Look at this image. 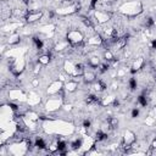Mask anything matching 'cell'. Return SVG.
Here are the masks:
<instances>
[{"label": "cell", "instance_id": "cell-15", "mask_svg": "<svg viewBox=\"0 0 156 156\" xmlns=\"http://www.w3.org/2000/svg\"><path fill=\"white\" fill-rule=\"evenodd\" d=\"M82 79H83V83H84V84H93V83L96 80V73L93 72V71H90V69H87V68H85V72L83 73Z\"/></svg>", "mask_w": 156, "mask_h": 156}, {"label": "cell", "instance_id": "cell-14", "mask_svg": "<svg viewBox=\"0 0 156 156\" xmlns=\"http://www.w3.org/2000/svg\"><path fill=\"white\" fill-rule=\"evenodd\" d=\"M63 88H65V90H66L67 93H74V91H77L78 88H79V82H77V80L73 79V78H69L68 80L65 82Z\"/></svg>", "mask_w": 156, "mask_h": 156}, {"label": "cell", "instance_id": "cell-30", "mask_svg": "<svg viewBox=\"0 0 156 156\" xmlns=\"http://www.w3.org/2000/svg\"><path fill=\"white\" fill-rule=\"evenodd\" d=\"M139 113H140L139 107H133L132 111H130V117L132 118H136V117H139Z\"/></svg>", "mask_w": 156, "mask_h": 156}, {"label": "cell", "instance_id": "cell-27", "mask_svg": "<svg viewBox=\"0 0 156 156\" xmlns=\"http://www.w3.org/2000/svg\"><path fill=\"white\" fill-rule=\"evenodd\" d=\"M102 57H104V60H106V61L110 62V61H112L115 58V55H113V52L110 49H105V51L102 54Z\"/></svg>", "mask_w": 156, "mask_h": 156}, {"label": "cell", "instance_id": "cell-11", "mask_svg": "<svg viewBox=\"0 0 156 156\" xmlns=\"http://www.w3.org/2000/svg\"><path fill=\"white\" fill-rule=\"evenodd\" d=\"M63 72L69 77L77 76V63L72 60H65L63 62Z\"/></svg>", "mask_w": 156, "mask_h": 156}, {"label": "cell", "instance_id": "cell-32", "mask_svg": "<svg viewBox=\"0 0 156 156\" xmlns=\"http://www.w3.org/2000/svg\"><path fill=\"white\" fill-rule=\"evenodd\" d=\"M39 84H40V79H39V77H34V78L32 79V82H30V85H32L33 88H38Z\"/></svg>", "mask_w": 156, "mask_h": 156}, {"label": "cell", "instance_id": "cell-7", "mask_svg": "<svg viewBox=\"0 0 156 156\" xmlns=\"http://www.w3.org/2000/svg\"><path fill=\"white\" fill-rule=\"evenodd\" d=\"M93 18L96 21L98 24H106L111 18H112V13L106 11V10H94L93 12Z\"/></svg>", "mask_w": 156, "mask_h": 156}, {"label": "cell", "instance_id": "cell-10", "mask_svg": "<svg viewBox=\"0 0 156 156\" xmlns=\"http://www.w3.org/2000/svg\"><path fill=\"white\" fill-rule=\"evenodd\" d=\"M7 95H9V99L11 100V101H23V100H27L26 98H28V96H26V94L21 90V89H18V88H12V89H10L9 90V93H7Z\"/></svg>", "mask_w": 156, "mask_h": 156}, {"label": "cell", "instance_id": "cell-1", "mask_svg": "<svg viewBox=\"0 0 156 156\" xmlns=\"http://www.w3.org/2000/svg\"><path fill=\"white\" fill-rule=\"evenodd\" d=\"M143 10H144V6L139 0H129L118 7V11L128 18L139 16L143 12Z\"/></svg>", "mask_w": 156, "mask_h": 156}, {"label": "cell", "instance_id": "cell-20", "mask_svg": "<svg viewBox=\"0 0 156 156\" xmlns=\"http://www.w3.org/2000/svg\"><path fill=\"white\" fill-rule=\"evenodd\" d=\"M27 102L29 106H37L41 102V98L37 94H29L28 98H27Z\"/></svg>", "mask_w": 156, "mask_h": 156}, {"label": "cell", "instance_id": "cell-24", "mask_svg": "<svg viewBox=\"0 0 156 156\" xmlns=\"http://www.w3.org/2000/svg\"><path fill=\"white\" fill-rule=\"evenodd\" d=\"M48 150H49L50 154H57L58 152V141H57V139L48 145Z\"/></svg>", "mask_w": 156, "mask_h": 156}, {"label": "cell", "instance_id": "cell-28", "mask_svg": "<svg viewBox=\"0 0 156 156\" xmlns=\"http://www.w3.org/2000/svg\"><path fill=\"white\" fill-rule=\"evenodd\" d=\"M108 122H110V126H111L112 129H117L118 126H119V121H118L117 117H110L108 118Z\"/></svg>", "mask_w": 156, "mask_h": 156}, {"label": "cell", "instance_id": "cell-2", "mask_svg": "<svg viewBox=\"0 0 156 156\" xmlns=\"http://www.w3.org/2000/svg\"><path fill=\"white\" fill-rule=\"evenodd\" d=\"M63 102H65V98L62 95H48L46 100L44 101V107L48 112L54 113L62 108Z\"/></svg>", "mask_w": 156, "mask_h": 156}, {"label": "cell", "instance_id": "cell-34", "mask_svg": "<svg viewBox=\"0 0 156 156\" xmlns=\"http://www.w3.org/2000/svg\"><path fill=\"white\" fill-rule=\"evenodd\" d=\"M150 46H151V49L156 50V39H152V40H151V44H150Z\"/></svg>", "mask_w": 156, "mask_h": 156}, {"label": "cell", "instance_id": "cell-16", "mask_svg": "<svg viewBox=\"0 0 156 156\" xmlns=\"http://www.w3.org/2000/svg\"><path fill=\"white\" fill-rule=\"evenodd\" d=\"M20 43H21V35H20V33L12 32V33L9 34L7 40H6V44H7L9 46H15V45H17V44H20Z\"/></svg>", "mask_w": 156, "mask_h": 156}, {"label": "cell", "instance_id": "cell-33", "mask_svg": "<svg viewBox=\"0 0 156 156\" xmlns=\"http://www.w3.org/2000/svg\"><path fill=\"white\" fill-rule=\"evenodd\" d=\"M154 121H155V117H151V116H149V117H146V119H145V123H146L147 126H152V124H154Z\"/></svg>", "mask_w": 156, "mask_h": 156}, {"label": "cell", "instance_id": "cell-35", "mask_svg": "<svg viewBox=\"0 0 156 156\" xmlns=\"http://www.w3.org/2000/svg\"><path fill=\"white\" fill-rule=\"evenodd\" d=\"M52 1H55V2H62L63 0H52Z\"/></svg>", "mask_w": 156, "mask_h": 156}, {"label": "cell", "instance_id": "cell-21", "mask_svg": "<svg viewBox=\"0 0 156 156\" xmlns=\"http://www.w3.org/2000/svg\"><path fill=\"white\" fill-rule=\"evenodd\" d=\"M51 62V55L50 54H41L38 56V63L41 66H48Z\"/></svg>", "mask_w": 156, "mask_h": 156}, {"label": "cell", "instance_id": "cell-6", "mask_svg": "<svg viewBox=\"0 0 156 156\" xmlns=\"http://www.w3.org/2000/svg\"><path fill=\"white\" fill-rule=\"evenodd\" d=\"M136 141V134L130 130V129H126L123 132V135H122V143H121V146L122 149H124V152L129 149H132V145Z\"/></svg>", "mask_w": 156, "mask_h": 156}, {"label": "cell", "instance_id": "cell-3", "mask_svg": "<svg viewBox=\"0 0 156 156\" xmlns=\"http://www.w3.org/2000/svg\"><path fill=\"white\" fill-rule=\"evenodd\" d=\"M10 58L11 60L9 61V71L15 77L21 76L23 73V71L26 69V66H27V62H26L24 57H20V56L13 57V56H11Z\"/></svg>", "mask_w": 156, "mask_h": 156}, {"label": "cell", "instance_id": "cell-19", "mask_svg": "<svg viewBox=\"0 0 156 156\" xmlns=\"http://www.w3.org/2000/svg\"><path fill=\"white\" fill-rule=\"evenodd\" d=\"M106 88H107V84H106L102 79H98V80H95V82L93 83V89H94L95 91H98V93L105 91Z\"/></svg>", "mask_w": 156, "mask_h": 156}, {"label": "cell", "instance_id": "cell-12", "mask_svg": "<svg viewBox=\"0 0 156 156\" xmlns=\"http://www.w3.org/2000/svg\"><path fill=\"white\" fill-rule=\"evenodd\" d=\"M102 43H104V38H102V35L99 34V33L93 34L91 37H89V38L85 40V44L89 45V46H100V45H102Z\"/></svg>", "mask_w": 156, "mask_h": 156}, {"label": "cell", "instance_id": "cell-31", "mask_svg": "<svg viewBox=\"0 0 156 156\" xmlns=\"http://www.w3.org/2000/svg\"><path fill=\"white\" fill-rule=\"evenodd\" d=\"M62 111H65V112H71L72 110H73V106H72V104H65L63 102V105H62V108H61Z\"/></svg>", "mask_w": 156, "mask_h": 156}, {"label": "cell", "instance_id": "cell-17", "mask_svg": "<svg viewBox=\"0 0 156 156\" xmlns=\"http://www.w3.org/2000/svg\"><path fill=\"white\" fill-rule=\"evenodd\" d=\"M101 63V58L96 55H91L88 57V67L90 68H94V69H98L99 65Z\"/></svg>", "mask_w": 156, "mask_h": 156}, {"label": "cell", "instance_id": "cell-22", "mask_svg": "<svg viewBox=\"0 0 156 156\" xmlns=\"http://www.w3.org/2000/svg\"><path fill=\"white\" fill-rule=\"evenodd\" d=\"M69 146L73 150H79L83 147V138H76L69 143Z\"/></svg>", "mask_w": 156, "mask_h": 156}, {"label": "cell", "instance_id": "cell-18", "mask_svg": "<svg viewBox=\"0 0 156 156\" xmlns=\"http://www.w3.org/2000/svg\"><path fill=\"white\" fill-rule=\"evenodd\" d=\"M69 46H71V44L68 43V40H67V39H63V40H60L58 43L55 44L54 50L57 51V52H62V51H65L66 49H68Z\"/></svg>", "mask_w": 156, "mask_h": 156}, {"label": "cell", "instance_id": "cell-23", "mask_svg": "<svg viewBox=\"0 0 156 156\" xmlns=\"http://www.w3.org/2000/svg\"><path fill=\"white\" fill-rule=\"evenodd\" d=\"M101 132H104L105 134H110L113 129L111 128V126H110V122H108V119H106V121H104L101 124H100V128H99Z\"/></svg>", "mask_w": 156, "mask_h": 156}, {"label": "cell", "instance_id": "cell-25", "mask_svg": "<svg viewBox=\"0 0 156 156\" xmlns=\"http://www.w3.org/2000/svg\"><path fill=\"white\" fill-rule=\"evenodd\" d=\"M115 96H112V95H110V96H105V98H102L101 99V102H100V105H102V106H111L112 105V102L115 101Z\"/></svg>", "mask_w": 156, "mask_h": 156}, {"label": "cell", "instance_id": "cell-29", "mask_svg": "<svg viewBox=\"0 0 156 156\" xmlns=\"http://www.w3.org/2000/svg\"><path fill=\"white\" fill-rule=\"evenodd\" d=\"M127 83H128V88H129L130 90H135V89H136V87H138V83H136V79H135L134 77H132V78H129Z\"/></svg>", "mask_w": 156, "mask_h": 156}, {"label": "cell", "instance_id": "cell-9", "mask_svg": "<svg viewBox=\"0 0 156 156\" xmlns=\"http://www.w3.org/2000/svg\"><path fill=\"white\" fill-rule=\"evenodd\" d=\"M44 17V12L41 10H38V11H28L27 16L24 17V22L28 23V24H32V23H35V22H39L41 18Z\"/></svg>", "mask_w": 156, "mask_h": 156}, {"label": "cell", "instance_id": "cell-4", "mask_svg": "<svg viewBox=\"0 0 156 156\" xmlns=\"http://www.w3.org/2000/svg\"><path fill=\"white\" fill-rule=\"evenodd\" d=\"M66 39L71 44V48H77V46H84L85 45V39L84 34L79 29H71L66 34Z\"/></svg>", "mask_w": 156, "mask_h": 156}, {"label": "cell", "instance_id": "cell-36", "mask_svg": "<svg viewBox=\"0 0 156 156\" xmlns=\"http://www.w3.org/2000/svg\"><path fill=\"white\" fill-rule=\"evenodd\" d=\"M2 1H6V0H2Z\"/></svg>", "mask_w": 156, "mask_h": 156}, {"label": "cell", "instance_id": "cell-8", "mask_svg": "<svg viewBox=\"0 0 156 156\" xmlns=\"http://www.w3.org/2000/svg\"><path fill=\"white\" fill-rule=\"evenodd\" d=\"M79 9H80V6L78 4H72V5H66L63 7L56 9L55 13L56 15H60V16H69V15H73V13L78 12Z\"/></svg>", "mask_w": 156, "mask_h": 156}, {"label": "cell", "instance_id": "cell-5", "mask_svg": "<svg viewBox=\"0 0 156 156\" xmlns=\"http://www.w3.org/2000/svg\"><path fill=\"white\" fill-rule=\"evenodd\" d=\"M65 83L61 79H56L52 80L51 83H49V85L46 87V94L48 95H62L65 98V88H63Z\"/></svg>", "mask_w": 156, "mask_h": 156}, {"label": "cell", "instance_id": "cell-26", "mask_svg": "<svg viewBox=\"0 0 156 156\" xmlns=\"http://www.w3.org/2000/svg\"><path fill=\"white\" fill-rule=\"evenodd\" d=\"M32 43H33V45H34L35 49H38V50H41L43 49V40L39 37H33L32 38Z\"/></svg>", "mask_w": 156, "mask_h": 156}, {"label": "cell", "instance_id": "cell-13", "mask_svg": "<svg viewBox=\"0 0 156 156\" xmlns=\"http://www.w3.org/2000/svg\"><path fill=\"white\" fill-rule=\"evenodd\" d=\"M145 67V60H144V57H136L134 61H133V63H132V67H130V72L134 74V73H136V72H139L140 69H143Z\"/></svg>", "mask_w": 156, "mask_h": 156}]
</instances>
